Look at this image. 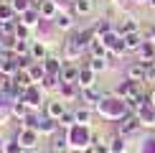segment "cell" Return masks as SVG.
Returning a JSON list of instances; mask_svg holds the SVG:
<instances>
[{"label": "cell", "mask_w": 155, "mask_h": 153, "mask_svg": "<svg viewBox=\"0 0 155 153\" xmlns=\"http://www.w3.org/2000/svg\"><path fill=\"white\" fill-rule=\"evenodd\" d=\"M97 110L104 115V117H109V120H122L127 112H130L127 110V102L120 100V97H104L99 105H97Z\"/></svg>", "instance_id": "obj_1"}, {"label": "cell", "mask_w": 155, "mask_h": 153, "mask_svg": "<svg viewBox=\"0 0 155 153\" xmlns=\"http://www.w3.org/2000/svg\"><path fill=\"white\" fill-rule=\"evenodd\" d=\"M66 135H69V143L76 145V148H81V151L92 148L94 135H89V125H74L71 130H66Z\"/></svg>", "instance_id": "obj_2"}, {"label": "cell", "mask_w": 155, "mask_h": 153, "mask_svg": "<svg viewBox=\"0 0 155 153\" xmlns=\"http://www.w3.org/2000/svg\"><path fill=\"white\" fill-rule=\"evenodd\" d=\"M143 94V82H132V79H127V82H120L117 89H114V97H120V100H132V97H140Z\"/></svg>", "instance_id": "obj_3"}, {"label": "cell", "mask_w": 155, "mask_h": 153, "mask_svg": "<svg viewBox=\"0 0 155 153\" xmlns=\"http://www.w3.org/2000/svg\"><path fill=\"white\" fill-rule=\"evenodd\" d=\"M140 120H137V115H132V112H127L122 120H117V135H122V138H130V135H135V133L140 130Z\"/></svg>", "instance_id": "obj_4"}, {"label": "cell", "mask_w": 155, "mask_h": 153, "mask_svg": "<svg viewBox=\"0 0 155 153\" xmlns=\"http://www.w3.org/2000/svg\"><path fill=\"white\" fill-rule=\"evenodd\" d=\"M84 51H87V46L76 38V33H71L66 41H64V59H66V61H76Z\"/></svg>", "instance_id": "obj_5"}, {"label": "cell", "mask_w": 155, "mask_h": 153, "mask_svg": "<svg viewBox=\"0 0 155 153\" xmlns=\"http://www.w3.org/2000/svg\"><path fill=\"white\" fill-rule=\"evenodd\" d=\"M38 138H41V133H38L36 127H23L21 125V130L15 133V140L23 145L25 151H33L36 145H38Z\"/></svg>", "instance_id": "obj_6"}, {"label": "cell", "mask_w": 155, "mask_h": 153, "mask_svg": "<svg viewBox=\"0 0 155 153\" xmlns=\"http://www.w3.org/2000/svg\"><path fill=\"white\" fill-rule=\"evenodd\" d=\"M21 100L31 107V110H38V107L43 105V87H41V84H31L28 89H23Z\"/></svg>", "instance_id": "obj_7"}, {"label": "cell", "mask_w": 155, "mask_h": 153, "mask_svg": "<svg viewBox=\"0 0 155 153\" xmlns=\"http://www.w3.org/2000/svg\"><path fill=\"white\" fill-rule=\"evenodd\" d=\"M79 69H81L79 64H74V61H64L59 79L66 82V84H76V82H79Z\"/></svg>", "instance_id": "obj_8"}, {"label": "cell", "mask_w": 155, "mask_h": 153, "mask_svg": "<svg viewBox=\"0 0 155 153\" xmlns=\"http://www.w3.org/2000/svg\"><path fill=\"white\" fill-rule=\"evenodd\" d=\"M66 112V102H64L61 97H56V100H48L46 102V110H43V115H48L51 120H56L59 123L61 120V115Z\"/></svg>", "instance_id": "obj_9"}, {"label": "cell", "mask_w": 155, "mask_h": 153, "mask_svg": "<svg viewBox=\"0 0 155 153\" xmlns=\"http://www.w3.org/2000/svg\"><path fill=\"white\" fill-rule=\"evenodd\" d=\"M36 8H38L43 21H54V18L59 15V0H41Z\"/></svg>", "instance_id": "obj_10"}, {"label": "cell", "mask_w": 155, "mask_h": 153, "mask_svg": "<svg viewBox=\"0 0 155 153\" xmlns=\"http://www.w3.org/2000/svg\"><path fill=\"white\" fill-rule=\"evenodd\" d=\"M102 100H104V94H102L97 87H87V89H81V97H79L81 105H89V107H97Z\"/></svg>", "instance_id": "obj_11"}, {"label": "cell", "mask_w": 155, "mask_h": 153, "mask_svg": "<svg viewBox=\"0 0 155 153\" xmlns=\"http://www.w3.org/2000/svg\"><path fill=\"white\" fill-rule=\"evenodd\" d=\"M137 61L140 64H145V66H150V64H155V43H150V41H145L143 46H140L137 51Z\"/></svg>", "instance_id": "obj_12"}, {"label": "cell", "mask_w": 155, "mask_h": 153, "mask_svg": "<svg viewBox=\"0 0 155 153\" xmlns=\"http://www.w3.org/2000/svg\"><path fill=\"white\" fill-rule=\"evenodd\" d=\"M137 120H140L143 127H155V105H153V102H147L143 110L137 112Z\"/></svg>", "instance_id": "obj_13"}, {"label": "cell", "mask_w": 155, "mask_h": 153, "mask_svg": "<svg viewBox=\"0 0 155 153\" xmlns=\"http://www.w3.org/2000/svg\"><path fill=\"white\" fill-rule=\"evenodd\" d=\"M43 18H41V13H38V8L33 5V8H28L25 13H21L18 15V23H23V25H28V28H33V25H38Z\"/></svg>", "instance_id": "obj_14"}, {"label": "cell", "mask_w": 155, "mask_h": 153, "mask_svg": "<svg viewBox=\"0 0 155 153\" xmlns=\"http://www.w3.org/2000/svg\"><path fill=\"white\" fill-rule=\"evenodd\" d=\"M59 97H61L64 102L79 100V97H81V89H79V84H66V82H61V87H59Z\"/></svg>", "instance_id": "obj_15"}, {"label": "cell", "mask_w": 155, "mask_h": 153, "mask_svg": "<svg viewBox=\"0 0 155 153\" xmlns=\"http://www.w3.org/2000/svg\"><path fill=\"white\" fill-rule=\"evenodd\" d=\"M127 79H132V82H145L147 79V66L145 64H140V61H135L127 66Z\"/></svg>", "instance_id": "obj_16"}, {"label": "cell", "mask_w": 155, "mask_h": 153, "mask_svg": "<svg viewBox=\"0 0 155 153\" xmlns=\"http://www.w3.org/2000/svg\"><path fill=\"white\" fill-rule=\"evenodd\" d=\"M54 25H56L59 31H74V13L59 10V15L54 18Z\"/></svg>", "instance_id": "obj_17"}, {"label": "cell", "mask_w": 155, "mask_h": 153, "mask_svg": "<svg viewBox=\"0 0 155 153\" xmlns=\"http://www.w3.org/2000/svg\"><path fill=\"white\" fill-rule=\"evenodd\" d=\"M61 66H64V59H59V56H54V54H48L46 59H43V69H46V74H51V76H59Z\"/></svg>", "instance_id": "obj_18"}, {"label": "cell", "mask_w": 155, "mask_h": 153, "mask_svg": "<svg viewBox=\"0 0 155 153\" xmlns=\"http://www.w3.org/2000/svg\"><path fill=\"white\" fill-rule=\"evenodd\" d=\"M36 130H38V133H43V135H54V133L59 130V123H56V120H51L48 115H41V117H38Z\"/></svg>", "instance_id": "obj_19"}, {"label": "cell", "mask_w": 155, "mask_h": 153, "mask_svg": "<svg viewBox=\"0 0 155 153\" xmlns=\"http://www.w3.org/2000/svg\"><path fill=\"white\" fill-rule=\"evenodd\" d=\"M66 145H69V135H66V130H56L54 135H51V148H54L56 153H61V151H66Z\"/></svg>", "instance_id": "obj_20"}, {"label": "cell", "mask_w": 155, "mask_h": 153, "mask_svg": "<svg viewBox=\"0 0 155 153\" xmlns=\"http://www.w3.org/2000/svg\"><path fill=\"white\" fill-rule=\"evenodd\" d=\"M46 56H48L46 43H43V41H38V38H36V41H31V59H33V61H43Z\"/></svg>", "instance_id": "obj_21"}, {"label": "cell", "mask_w": 155, "mask_h": 153, "mask_svg": "<svg viewBox=\"0 0 155 153\" xmlns=\"http://www.w3.org/2000/svg\"><path fill=\"white\" fill-rule=\"evenodd\" d=\"M74 117H76V125H89V123H92V107H89V105L74 107Z\"/></svg>", "instance_id": "obj_22"}, {"label": "cell", "mask_w": 155, "mask_h": 153, "mask_svg": "<svg viewBox=\"0 0 155 153\" xmlns=\"http://www.w3.org/2000/svg\"><path fill=\"white\" fill-rule=\"evenodd\" d=\"M117 28V33L120 36H127V33H135V31H140V25H137V21H135L132 15H125V21H122L120 25H114Z\"/></svg>", "instance_id": "obj_23"}, {"label": "cell", "mask_w": 155, "mask_h": 153, "mask_svg": "<svg viewBox=\"0 0 155 153\" xmlns=\"http://www.w3.org/2000/svg\"><path fill=\"white\" fill-rule=\"evenodd\" d=\"M94 72L89 66H81L79 69V82H76V84H79V89H87V87H94Z\"/></svg>", "instance_id": "obj_24"}, {"label": "cell", "mask_w": 155, "mask_h": 153, "mask_svg": "<svg viewBox=\"0 0 155 153\" xmlns=\"http://www.w3.org/2000/svg\"><path fill=\"white\" fill-rule=\"evenodd\" d=\"M28 74H31V82L33 84H41L43 76H46V69H43V61H33L28 66Z\"/></svg>", "instance_id": "obj_25"}, {"label": "cell", "mask_w": 155, "mask_h": 153, "mask_svg": "<svg viewBox=\"0 0 155 153\" xmlns=\"http://www.w3.org/2000/svg\"><path fill=\"white\" fill-rule=\"evenodd\" d=\"M122 38H125L127 51H137V49L145 43V38H143V33H140V31H135V33H127V36H122Z\"/></svg>", "instance_id": "obj_26"}, {"label": "cell", "mask_w": 155, "mask_h": 153, "mask_svg": "<svg viewBox=\"0 0 155 153\" xmlns=\"http://www.w3.org/2000/svg\"><path fill=\"white\" fill-rule=\"evenodd\" d=\"M92 8H94L92 0H74V3H71V13H74V15H89Z\"/></svg>", "instance_id": "obj_27"}, {"label": "cell", "mask_w": 155, "mask_h": 153, "mask_svg": "<svg viewBox=\"0 0 155 153\" xmlns=\"http://www.w3.org/2000/svg\"><path fill=\"white\" fill-rule=\"evenodd\" d=\"M87 51H89L92 56H102V59H107V56H109V49L102 43V38H94V41L89 43V49H87Z\"/></svg>", "instance_id": "obj_28"}, {"label": "cell", "mask_w": 155, "mask_h": 153, "mask_svg": "<svg viewBox=\"0 0 155 153\" xmlns=\"http://www.w3.org/2000/svg\"><path fill=\"white\" fill-rule=\"evenodd\" d=\"M10 112H13V115H15V117H18V120H23V117H25V115H28V112H31V107H28V105H25V102H23V100H13V102H10Z\"/></svg>", "instance_id": "obj_29"}, {"label": "cell", "mask_w": 155, "mask_h": 153, "mask_svg": "<svg viewBox=\"0 0 155 153\" xmlns=\"http://www.w3.org/2000/svg\"><path fill=\"white\" fill-rule=\"evenodd\" d=\"M109 153H127V138L114 135L109 140Z\"/></svg>", "instance_id": "obj_30"}, {"label": "cell", "mask_w": 155, "mask_h": 153, "mask_svg": "<svg viewBox=\"0 0 155 153\" xmlns=\"http://www.w3.org/2000/svg\"><path fill=\"white\" fill-rule=\"evenodd\" d=\"M15 18H18V13L13 10L10 0H8V3H0V23H5V21H15Z\"/></svg>", "instance_id": "obj_31"}, {"label": "cell", "mask_w": 155, "mask_h": 153, "mask_svg": "<svg viewBox=\"0 0 155 153\" xmlns=\"http://www.w3.org/2000/svg\"><path fill=\"white\" fill-rule=\"evenodd\" d=\"M107 61H109V59H102V56H89V61L84 64V66H89V69L97 74V72H104V69H107Z\"/></svg>", "instance_id": "obj_32"}, {"label": "cell", "mask_w": 155, "mask_h": 153, "mask_svg": "<svg viewBox=\"0 0 155 153\" xmlns=\"http://www.w3.org/2000/svg\"><path fill=\"white\" fill-rule=\"evenodd\" d=\"M92 28H94L97 36H104V33H109V31H114V25H112V21H109V18H99Z\"/></svg>", "instance_id": "obj_33"}, {"label": "cell", "mask_w": 155, "mask_h": 153, "mask_svg": "<svg viewBox=\"0 0 155 153\" xmlns=\"http://www.w3.org/2000/svg\"><path fill=\"white\" fill-rule=\"evenodd\" d=\"M41 87L46 89V92H59L61 79H59V76H51V74H46V76H43V82H41Z\"/></svg>", "instance_id": "obj_34"}, {"label": "cell", "mask_w": 155, "mask_h": 153, "mask_svg": "<svg viewBox=\"0 0 155 153\" xmlns=\"http://www.w3.org/2000/svg\"><path fill=\"white\" fill-rule=\"evenodd\" d=\"M76 125V117H74V110H66L61 115V120H59V127L61 130H71V127Z\"/></svg>", "instance_id": "obj_35"}, {"label": "cell", "mask_w": 155, "mask_h": 153, "mask_svg": "<svg viewBox=\"0 0 155 153\" xmlns=\"http://www.w3.org/2000/svg\"><path fill=\"white\" fill-rule=\"evenodd\" d=\"M97 38H102V43H104L107 49H112V46H114V43L120 41L122 36L117 33V28H114V31H109V33H104V36H97Z\"/></svg>", "instance_id": "obj_36"}, {"label": "cell", "mask_w": 155, "mask_h": 153, "mask_svg": "<svg viewBox=\"0 0 155 153\" xmlns=\"http://www.w3.org/2000/svg\"><path fill=\"white\" fill-rule=\"evenodd\" d=\"M10 5H13V10L21 15V13H25L28 8H33V0H10Z\"/></svg>", "instance_id": "obj_37"}, {"label": "cell", "mask_w": 155, "mask_h": 153, "mask_svg": "<svg viewBox=\"0 0 155 153\" xmlns=\"http://www.w3.org/2000/svg\"><path fill=\"white\" fill-rule=\"evenodd\" d=\"M23 151H25V148H23L21 143H18L15 138H13V140H5V148H3V153H23Z\"/></svg>", "instance_id": "obj_38"}, {"label": "cell", "mask_w": 155, "mask_h": 153, "mask_svg": "<svg viewBox=\"0 0 155 153\" xmlns=\"http://www.w3.org/2000/svg\"><path fill=\"white\" fill-rule=\"evenodd\" d=\"M15 38H31V28L23 25V23H18L15 25Z\"/></svg>", "instance_id": "obj_39"}, {"label": "cell", "mask_w": 155, "mask_h": 153, "mask_svg": "<svg viewBox=\"0 0 155 153\" xmlns=\"http://www.w3.org/2000/svg\"><path fill=\"white\" fill-rule=\"evenodd\" d=\"M143 38L150 41V43H155V25H147V28L143 31Z\"/></svg>", "instance_id": "obj_40"}, {"label": "cell", "mask_w": 155, "mask_h": 153, "mask_svg": "<svg viewBox=\"0 0 155 153\" xmlns=\"http://www.w3.org/2000/svg\"><path fill=\"white\" fill-rule=\"evenodd\" d=\"M3 148H5V138L0 135V153H3Z\"/></svg>", "instance_id": "obj_41"}, {"label": "cell", "mask_w": 155, "mask_h": 153, "mask_svg": "<svg viewBox=\"0 0 155 153\" xmlns=\"http://www.w3.org/2000/svg\"><path fill=\"white\" fill-rule=\"evenodd\" d=\"M135 5H147V0H132Z\"/></svg>", "instance_id": "obj_42"}, {"label": "cell", "mask_w": 155, "mask_h": 153, "mask_svg": "<svg viewBox=\"0 0 155 153\" xmlns=\"http://www.w3.org/2000/svg\"><path fill=\"white\" fill-rule=\"evenodd\" d=\"M147 5H150V8L155 10V0H147Z\"/></svg>", "instance_id": "obj_43"}, {"label": "cell", "mask_w": 155, "mask_h": 153, "mask_svg": "<svg viewBox=\"0 0 155 153\" xmlns=\"http://www.w3.org/2000/svg\"><path fill=\"white\" fill-rule=\"evenodd\" d=\"M150 102H153V105H155V89H153V94H150Z\"/></svg>", "instance_id": "obj_44"}, {"label": "cell", "mask_w": 155, "mask_h": 153, "mask_svg": "<svg viewBox=\"0 0 155 153\" xmlns=\"http://www.w3.org/2000/svg\"><path fill=\"white\" fill-rule=\"evenodd\" d=\"M74 153H87V151H81V148H79V151H74Z\"/></svg>", "instance_id": "obj_45"}]
</instances>
